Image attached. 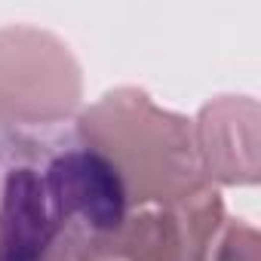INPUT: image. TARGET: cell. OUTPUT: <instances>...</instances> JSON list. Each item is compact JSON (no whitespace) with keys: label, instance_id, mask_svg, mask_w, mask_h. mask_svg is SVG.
Returning <instances> with one entry per match:
<instances>
[{"label":"cell","instance_id":"6da1fadb","mask_svg":"<svg viewBox=\"0 0 261 261\" xmlns=\"http://www.w3.org/2000/svg\"><path fill=\"white\" fill-rule=\"evenodd\" d=\"M77 136L111 163L129 209L175 206L209 188L191 123L181 114L157 108L142 89L123 86L101 95L80 114Z\"/></svg>","mask_w":261,"mask_h":261},{"label":"cell","instance_id":"7a4b0ae2","mask_svg":"<svg viewBox=\"0 0 261 261\" xmlns=\"http://www.w3.org/2000/svg\"><path fill=\"white\" fill-rule=\"evenodd\" d=\"M65 136L0 126V261H40L77 230L59 166Z\"/></svg>","mask_w":261,"mask_h":261},{"label":"cell","instance_id":"3957f363","mask_svg":"<svg viewBox=\"0 0 261 261\" xmlns=\"http://www.w3.org/2000/svg\"><path fill=\"white\" fill-rule=\"evenodd\" d=\"M80 65L49 31H0V126L31 129L68 120L80 105Z\"/></svg>","mask_w":261,"mask_h":261},{"label":"cell","instance_id":"277c9868","mask_svg":"<svg viewBox=\"0 0 261 261\" xmlns=\"http://www.w3.org/2000/svg\"><path fill=\"white\" fill-rule=\"evenodd\" d=\"M221 221L224 203L206 188L175 206L139 209L105 233L77 230L68 261H209Z\"/></svg>","mask_w":261,"mask_h":261},{"label":"cell","instance_id":"5b68a950","mask_svg":"<svg viewBox=\"0 0 261 261\" xmlns=\"http://www.w3.org/2000/svg\"><path fill=\"white\" fill-rule=\"evenodd\" d=\"M194 129V148L206 181L255 185L258 181V101L221 95L209 101Z\"/></svg>","mask_w":261,"mask_h":261},{"label":"cell","instance_id":"8992f818","mask_svg":"<svg viewBox=\"0 0 261 261\" xmlns=\"http://www.w3.org/2000/svg\"><path fill=\"white\" fill-rule=\"evenodd\" d=\"M215 261H258V233L255 227L243 224V221H233L218 249H215Z\"/></svg>","mask_w":261,"mask_h":261}]
</instances>
